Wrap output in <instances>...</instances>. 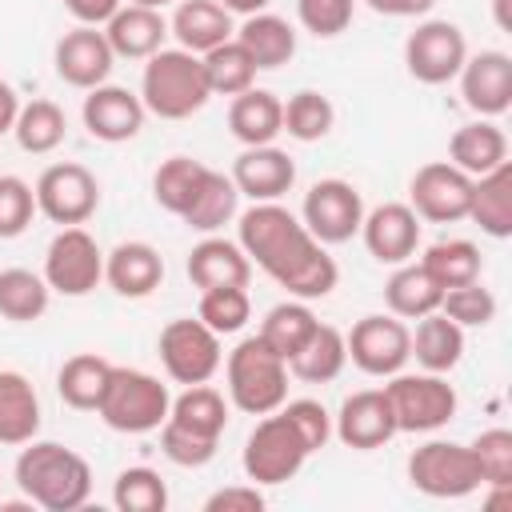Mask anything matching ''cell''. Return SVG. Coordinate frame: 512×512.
I'll return each instance as SVG.
<instances>
[{
  "label": "cell",
  "mask_w": 512,
  "mask_h": 512,
  "mask_svg": "<svg viewBox=\"0 0 512 512\" xmlns=\"http://www.w3.org/2000/svg\"><path fill=\"white\" fill-rule=\"evenodd\" d=\"M472 452H476L484 488H492V484H512V432H508V428H488V432H480V436L472 440Z\"/></svg>",
  "instance_id": "obj_48"
},
{
  "label": "cell",
  "mask_w": 512,
  "mask_h": 512,
  "mask_svg": "<svg viewBox=\"0 0 512 512\" xmlns=\"http://www.w3.org/2000/svg\"><path fill=\"white\" fill-rule=\"evenodd\" d=\"M16 488L44 512H76L92 496V468L80 452L56 440H28L16 456Z\"/></svg>",
  "instance_id": "obj_2"
},
{
  "label": "cell",
  "mask_w": 512,
  "mask_h": 512,
  "mask_svg": "<svg viewBox=\"0 0 512 512\" xmlns=\"http://www.w3.org/2000/svg\"><path fill=\"white\" fill-rule=\"evenodd\" d=\"M348 344V360L364 372V376H396L408 360H412V332L400 316H360L352 324V332L344 336Z\"/></svg>",
  "instance_id": "obj_13"
},
{
  "label": "cell",
  "mask_w": 512,
  "mask_h": 512,
  "mask_svg": "<svg viewBox=\"0 0 512 512\" xmlns=\"http://www.w3.org/2000/svg\"><path fill=\"white\" fill-rule=\"evenodd\" d=\"M316 312L308 308V300H296V296H288V300H280V304H272L268 312H264V320H260V340L288 364L296 352H300V344L316 332Z\"/></svg>",
  "instance_id": "obj_35"
},
{
  "label": "cell",
  "mask_w": 512,
  "mask_h": 512,
  "mask_svg": "<svg viewBox=\"0 0 512 512\" xmlns=\"http://www.w3.org/2000/svg\"><path fill=\"white\" fill-rule=\"evenodd\" d=\"M432 280L440 288H456V284H468V280H480V248L472 240H460V236H448V240H436L424 248V260H420Z\"/></svg>",
  "instance_id": "obj_42"
},
{
  "label": "cell",
  "mask_w": 512,
  "mask_h": 512,
  "mask_svg": "<svg viewBox=\"0 0 512 512\" xmlns=\"http://www.w3.org/2000/svg\"><path fill=\"white\" fill-rule=\"evenodd\" d=\"M412 356L424 372H452L464 356V328L456 320H448L440 308L420 316L416 320V332H412Z\"/></svg>",
  "instance_id": "obj_32"
},
{
  "label": "cell",
  "mask_w": 512,
  "mask_h": 512,
  "mask_svg": "<svg viewBox=\"0 0 512 512\" xmlns=\"http://www.w3.org/2000/svg\"><path fill=\"white\" fill-rule=\"evenodd\" d=\"M360 220H364V200H360L356 184H348L340 176H328V180H316L304 192L300 224L320 244H344V240H352L360 232Z\"/></svg>",
  "instance_id": "obj_14"
},
{
  "label": "cell",
  "mask_w": 512,
  "mask_h": 512,
  "mask_svg": "<svg viewBox=\"0 0 512 512\" xmlns=\"http://www.w3.org/2000/svg\"><path fill=\"white\" fill-rule=\"evenodd\" d=\"M408 484L432 500H460V496H472L476 488H484V476H480L472 444L428 440V444L412 448V456H408Z\"/></svg>",
  "instance_id": "obj_6"
},
{
  "label": "cell",
  "mask_w": 512,
  "mask_h": 512,
  "mask_svg": "<svg viewBox=\"0 0 512 512\" xmlns=\"http://www.w3.org/2000/svg\"><path fill=\"white\" fill-rule=\"evenodd\" d=\"M204 176H208V164H200V160H192V156H168V160L152 172V200H156L164 212L184 216V212L192 208V200H196Z\"/></svg>",
  "instance_id": "obj_38"
},
{
  "label": "cell",
  "mask_w": 512,
  "mask_h": 512,
  "mask_svg": "<svg viewBox=\"0 0 512 512\" xmlns=\"http://www.w3.org/2000/svg\"><path fill=\"white\" fill-rule=\"evenodd\" d=\"M236 244L264 276H272L296 300H324L340 280V268L328 248L300 224V216H292L276 200H260L240 212Z\"/></svg>",
  "instance_id": "obj_1"
},
{
  "label": "cell",
  "mask_w": 512,
  "mask_h": 512,
  "mask_svg": "<svg viewBox=\"0 0 512 512\" xmlns=\"http://www.w3.org/2000/svg\"><path fill=\"white\" fill-rule=\"evenodd\" d=\"M52 64H56V76L68 84V88H96V84H108L112 68H116V52L104 36V28L96 24H76L72 32H64L52 48Z\"/></svg>",
  "instance_id": "obj_16"
},
{
  "label": "cell",
  "mask_w": 512,
  "mask_h": 512,
  "mask_svg": "<svg viewBox=\"0 0 512 512\" xmlns=\"http://www.w3.org/2000/svg\"><path fill=\"white\" fill-rule=\"evenodd\" d=\"M216 4H224L232 16H252V12H264L272 0H216Z\"/></svg>",
  "instance_id": "obj_56"
},
{
  "label": "cell",
  "mask_w": 512,
  "mask_h": 512,
  "mask_svg": "<svg viewBox=\"0 0 512 512\" xmlns=\"http://www.w3.org/2000/svg\"><path fill=\"white\" fill-rule=\"evenodd\" d=\"M460 96L480 120H496L512 108V56L508 52H476L460 68Z\"/></svg>",
  "instance_id": "obj_19"
},
{
  "label": "cell",
  "mask_w": 512,
  "mask_h": 512,
  "mask_svg": "<svg viewBox=\"0 0 512 512\" xmlns=\"http://www.w3.org/2000/svg\"><path fill=\"white\" fill-rule=\"evenodd\" d=\"M156 352H160V364L168 372V380L176 384H208L220 364H224V352H220V336L196 316H180V320H168L160 328V340H156Z\"/></svg>",
  "instance_id": "obj_9"
},
{
  "label": "cell",
  "mask_w": 512,
  "mask_h": 512,
  "mask_svg": "<svg viewBox=\"0 0 512 512\" xmlns=\"http://www.w3.org/2000/svg\"><path fill=\"white\" fill-rule=\"evenodd\" d=\"M128 4H144V8H164V4H172V0H128Z\"/></svg>",
  "instance_id": "obj_58"
},
{
  "label": "cell",
  "mask_w": 512,
  "mask_h": 512,
  "mask_svg": "<svg viewBox=\"0 0 512 512\" xmlns=\"http://www.w3.org/2000/svg\"><path fill=\"white\" fill-rule=\"evenodd\" d=\"M32 192H36V212H44L60 228L88 224L100 208V180L76 160L48 164Z\"/></svg>",
  "instance_id": "obj_10"
},
{
  "label": "cell",
  "mask_w": 512,
  "mask_h": 512,
  "mask_svg": "<svg viewBox=\"0 0 512 512\" xmlns=\"http://www.w3.org/2000/svg\"><path fill=\"white\" fill-rule=\"evenodd\" d=\"M492 4H496V24L508 32V0H492Z\"/></svg>",
  "instance_id": "obj_57"
},
{
  "label": "cell",
  "mask_w": 512,
  "mask_h": 512,
  "mask_svg": "<svg viewBox=\"0 0 512 512\" xmlns=\"http://www.w3.org/2000/svg\"><path fill=\"white\" fill-rule=\"evenodd\" d=\"M236 40L252 56L256 72H272V68H280V64H288L296 56V28L276 12L244 16V24L236 28Z\"/></svg>",
  "instance_id": "obj_29"
},
{
  "label": "cell",
  "mask_w": 512,
  "mask_h": 512,
  "mask_svg": "<svg viewBox=\"0 0 512 512\" xmlns=\"http://www.w3.org/2000/svg\"><path fill=\"white\" fill-rule=\"evenodd\" d=\"M216 448L220 444H208V440H196V436H188V432H180L176 424H160V452L172 460V464H180V468H204L212 456H216Z\"/></svg>",
  "instance_id": "obj_51"
},
{
  "label": "cell",
  "mask_w": 512,
  "mask_h": 512,
  "mask_svg": "<svg viewBox=\"0 0 512 512\" xmlns=\"http://www.w3.org/2000/svg\"><path fill=\"white\" fill-rule=\"evenodd\" d=\"M16 112H20V96H16V88H12L8 80H0V136L12 132Z\"/></svg>",
  "instance_id": "obj_55"
},
{
  "label": "cell",
  "mask_w": 512,
  "mask_h": 512,
  "mask_svg": "<svg viewBox=\"0 0 512 512\" xmlns=\"http://www.w3.org/2000/svg\"><path fill=\"white\" fill-rule=\"evenodd\" d=\"M228 128L244 148L256 144H272L284 132V100L268 88H248L240 96H232L228 104Z\"/></svg>",
  "instance_id": "obj_26"
},
{
  "label": "cell",
  "mask_w": 512,
  "mask_h": 512,
  "mask_svg": "<svg viewBox=\"0 0 512 512\" xmlns=\"http://www.w3.org/2000/svg\"><path fill=\"white\" fill-rule=\"evenodd\" d=\"M352 12H356V0H296V16H300L304 32H312L320 40L340 36L352 24Z\"/></svg>",
  "instance_id": "obj_49"
},
{
  "label": "cell",
  "mask_w": 512,
  "mask_h": 512,
  "mask_svg": "<svg viewBox=\"0 0 512 512\" xmlns=\"http://www.w3.org/2000/svg\"><path fill=\"white\" fill-rule=\"evenodd\" d=\"M360 236H364V248H368L372 260H380V264H404V260L416 256L420 216L408 204L388 200V204H376L372 212H364Z\"/></svg>",
  "instance_id": "obj_20"
},
{
  "label": "cell",
  "mask_w": 512,
  "mask_h": 512,
  "mask_svg": "<svg viewBox=\"0 0 512 512\" xmlns=\"http://www.w3.org/2000/svg\"><path fill=\"white\" fill-rule=\"evenodd\" d=\"M40 432V396L16 368H0V444L20 448Z\"/></svg>",
  "instance_id": "obj_27"
},
{
  "label": "cell",
  "mask_w": 512,
  "mask_h": 512,
  "mask_svg": "<svg viewBox=\"0 0 512 512\" xmlns=\"http://www.w3.org/2000/svg\"><path fill=\"white\" fill-rule=\"evenodd\" d=\"M104 36L112 44L116 56L124 60H148L152 52L164 48L168 40V20L160 8H144V4H120L108 24H104Z\"/></svg>",
  "instance_id": "obj_24"
},
{
  "label": "cell",
  "mask_w": 512,
  "mask_h": 512,
  "mask_svg": "<svg viewBox=\"0 0 512 512\" xmlns=\"http://www.w3.org/2000/svg\"><path fill=\"white\" fill-rule=\"evenodd\" d=\"M280 412L288 416V424L300 432V440H304L312 452H320V448L332 440V416H328V408H324L320 400H308V396L284 400Z\"/></svg>",
  "instance_id": "obj_50"
},
{
  "label": "cell",
  "mask_w": 512,
  "mask_h": 512,
  "mask_svg": "<svg viewBox=\"0 0 512 512\" xmlns=\"http://www.w3.org/2000/svg\"><path fill=\"white\" fill-rule=\"evenodd\" d=\"M264 508V492L260 484H228V488H216L208 500H204V512H260Z\"/></svg>",
  "instance_id": "obj_52"
},
{
  "label": "cell",
  "mask_w": 512,
  "mask_h": 512,
  "mask_svg": "<svg viewBox=\"0 0 512 512\" xmlns=\"http://www.w3.org/2000/svg\"><path fill=\"white\" fill-rule=\"evenodd\" d=\"M332 124H336V108H332V100L324 92L300 88V92L288 96V104H284V132L292 140H300V144L324 140L332 132Z\"/></svg>",
  "instance_id": "obj_43"
},
{
  "label": "cell",
  "mask_w": 512,
  "mask_h": 512,
  "mask_svg": "<svg viewBox=\"0 0 512 512\" xmlns=\"http://www.w3.org/2000/svg\"><path fill=\"white\" fill-rule=\"evenodd\" d=\"M332 436H336L344 448H356V452L384 448V444L396 436V416H392V404H388L384 388L352 392V396L340 404V412L332 416Z\"/></svg>",
  "instance_id": "obj_18"
},
{
  "label": "cell",
  "mask_w": 512,
  "mask_h": 512,
  "mask_svg": "<svg viewBox=\"0 0 512 512\" xmlns=\"http://www.w3.org/2000/svg\"><path fill=\"white\" fill-rule=\"evenodd\" d=\"M112 504L120 512H164L168 508V484L160 480L156 468H124L112 484Z\"/></svg>",
  "instance_id": "obj_44"
},
{
  "label": "cell",
  "mask_w": 512,
  "mask_h": 512,
  "mask_svg": "<svg viewBox=\"0 0 512 512\" xmlns=\"http://www.w3.org/2000/svg\"><path fill=\"white\" fill-rule=\"evenodd\" d=\"M228 400L248 416H268L288 400V364L260 340L244 336L228 352Z\"/></svg>",
  "instance_id": "obj_5"
},
{
  "label": "cell",
  "mask_w": 512,
  "mask_h": 512,
  "mask_svg": "<svg viewBox=\"0 0 512 512\" xmlns=\"http://www.w3.org/2000/svg\"><path fill=\"white\" fill-rule=\"evenodd\" d=\"M64 132H68V120H64V108L56 100H28L20 104L16 112V124H12V136L24 152L32 156H48L64 144Z\"/></svg>",
  "instance_id": "obj_37"
},
{
  "label": "cell",
  "mask_w": 512,
  "mask_h": 512,
  "mask_svg": "<svg viewBox=\"0 0 512 512\" xmlns=\"http://www.w3.org/2000/svg\"><path fill=\"white\" fill-rule=\"evenodd\" d=\"M344 364H348L344 332L332 328V324H316V332L288 360V376H296L304 384H328V380H336L344 372Z\"/></svg>",
  "instance_id": "obj_34"
},
{
  "label": "cell",
  "mask_w": 512,
  "mask_h": 512,
  "mask_svg": "<svg viewBox=\"0 0 512 512\" xmlns=\"http://www.w3.org/2000/svg\"><path fill=\"white\" fill-rule=\"evenodd\" d=\"M232 12L216 0H180L172 20H168V36H176V48L184 52H212L216 44L232 40Z\"/></svg>",
  "instance_id": "obj_25"
},
{
  "label": "cell",
  "mask_w": 512,
  "mask_h": 512,
  "mask_svg": "<svg viewBox=\"0 0 512 512\" xmlns=\"http://www.w3.org/2000/svg\"><path fill=\"white\" fill-rule=\"evenodd\" d=\"M144 100L120 84H96L88 88L84 96V108H80V120L88 128L92 140H104V144H124V140H136L140 128H144Z\"/></svg>",
  "instance_id": "obj_17"
},
{
  "label": "cell",
  "mask_w": 512,
  "mask_h": 512,
  "mask_svg": "<svg viewBox=\"0 0 512 512\" xmlns=\"http://www.w3.org/2000/svg\"><path fill=\"white\" fill-rule=\"evenodd\" d=\"M60 4L76 16V24H96V28H104L108 16H112L124 0H60Z\"/></svg>",
  "instance_id": "obj_53"
},
{
  "label": "cell",
  "mask_w": 512,
  "mask_h": 512,
  "mask_svg": "<svg viewBox=\"0 0 512 512\" xmlns=\"http://www.w3.org/2000/svg\"><path fill=\"white\" fill-rule=\"evenodd\" d=\"M464 220L480 224V232H488L492 240H508L512 236V164L508 160L472 180V196H468V216Z\"/></svg>",
  "instance_id": "obj_28"
},
{
  "label": "cell",
  "mask_w": 512,
  "mask_h": 512,
  "mask_svg": "<svg viewBox=\"0 0 512 512\" xmlns=\"http://www.w3.org/2000/svg\"><path fill=\"white\" fill-rule=\"evenodd\" d=\"M188 280L208 292V288H248V276H252V260L244 256V248L236 240H224V236H204L192 252H188V264H184Z\"/></svg>",
  "instance_id": "obj_23"
},
{
  "label": "cell",
  "mask_w": 512,
  "mask_h": 512,
  "mask_svg": "<svg viewBox=\"0 0 512 512\" xmlns=\"http://www.w3.org/2000/svg\"><path fill=\"white\" fill-rule=\"evenodd\" d=\"M440 312H444L448 320H456L460 328H484V324L496 320V296H492L480 280H468V284L444 288Z\"/></svg>",
  "instance_id": "obj_46"
},
{
  "label": "cell",
  "mask_w": 512,
  "mask_h": 512,
  "mask_svg": "<svg viewBox=\"0 0 512 512\" xmlns=\"http://www.w3.org/2000/svg\"><path fill=\"white\" fill-rule=\"evenodd\" d=\"M52 288L32 268H4L0 272V316L12 324H32L48 312Z\"/></svg>",
  "instance_id": "obj_39"
},
{
  "label": "cell",
  "mask_w": 512,
  "mask_h": 512,
  "mask_svg": "<svg viewBox=\"0 0 512 512\" xmlns=\"http://www.w3.org/2000/svg\"><path fill=\"white\" fill-rule=\"evenodd\" d=\"M232 184L240 196H248L252 204L260 200H280L292 184H296V164L284 148L276 144H256V148H244L236 160H232Z\"/></svg>",
  "instance_id": "obj_21"
},
{
  "label": "cell",
  "mask_w": 512,
  "mask_h": 512,
  "mask_svg": "<svg viewBox=\"0 0 512 512\" xmlns=\"http://www.w3.org/2000/svg\"><path fill=\"white\" fill-rule=\"evenodd\" d=\"M236 208H240V192H236L232 176L208 168V176H204V184H200L192 208H188L180 220H184L192 232H204V236H208V232L224 228V224L236 216Z\"/></svg>",
  "instance_id": "obj_40"
},
{
  "label": "cell",
  "mask_w": 512,
  "mask_h": 512,
  "mask_svg": "<svg viewBox=\"0 0 512 512\" xmlns=\"http://www.w3.org/2000/svg\"><path fill=\"white\" fill-rule=\"evenodd\" d=\"M308 456H312V448L300 440V432H296V428L288 424V416L276 408V412H268V416L248 432L240 464H244V476H248L252 484L272 488V484H288V480L304 468Z\"/></svg>",
  "instance_id": "obj_8"
},
{
  "label": "cell",
  "mask_w": 512,
  "mask_h": 512,
  "mask_svg": "<svg viewBox=\"0 0 512 512\" xmlns=\"http://www.w3.org/2000/svg\"><path fill=\"white\" fill-rule=\"evenodd\" d=\"M140 100L160 120H188L192 112H200L212 100L204 60L184 48L152 52L144 64V76H140Z\"/></svg>",
  "instance_id": "obj_3"
},
{
  "label": "cell",
  "mask_w": 512,
  "mask_h": 512,
  "mask_svg": "<svg viewBox=\"0 0 512 512\" xmlns=\"http://www.w3.org/2000/svg\"><path fill=\"white\" fill-rule=\"evenodd\" d=\"M384 396L392 404L396 432H436L460 408L456 388L440 372H404L400 368L396 376H388Z\"/></svg>",
  "instance_id": "obj_7"
},
{
  "label": "cell",
  "mask_w": 512,
  "mask_h": 512,
  "mask_svg": "<svg viewBox=\"0 0 512 512\" xmlns=\"http://www.w3.org/2000/svg\"><path fill=\"white\" fill-rule=\"evenodd\" d=\"M504 160H508V136L492 120H472V124L456 128L448 140V164H456L472 180L500 168Z\"/></svg>",
  "instance_id": "obj_30"
},
{
  "label": "cell",
  "mask_w": 512,
  "mask_h": 512,
  "mask_svg": "<svg viewBox=\"0 0 512 512\" xmlns=\"http://www.w3.org/2000/svg\"><path fill=\"white\" fill-rule=\"evenodd\" d=\"M440 296H444V288L432 280V272L424 264H412V260L396 264V272L384 284V304L400 320H420V316L436 312Z\"/></svg>",
  "instance_id": "obj_33"
},
{
  "label": "cell",
  "mask_w": 512,
  "mask_h": 512,
  "mask_svg": "<svg viewBox=\"0 0 512 512\" xmlns=\"http://www.w3.org/2000/svg\"><path fill=\"white\" fill-rule=\"evenodd\" d=\"M200 60H204V76H208V92L212 96H240V92H248L256 84V64H252V56L244 52V44L236 36L216 44Z\"/></svg>",
  "instance_id": "obj_41"
},
{
  "label": "cell",
  "mask_w": 512,
  "mask_h": 512,
  "mask_svg": "<svg viewBox=\"0 0 512 512\" xmlns=\"http://www.w3.org/2000/svg\"><path fill=\"white\" fill-rule=\"evenodd\" d=\"M464 60H468V44L452 20H420L404 40V68L412 80L428 88L456 80Z\"/></svg>",
  "instance_id": "obj_12"
},
{
  "label": "cell",
  "mask_w": 512,
  "mask_h": 512,
  "mask_svg": "<svg viewBox=\"0 0 512 512\" xmlns=\"http://www.w3.org/2000/svg\"><path fill=\"white\" fill-rule=\"evenodd\" d=\"M468 196H472V176L460 172L448 160H432L416 168L408 184V208L428 220V224H456L468 216Z\"/></svg>",
  "instance_id": "obj_15"
},
{
  "label": "cell",
  "mask_w": 512,
  "mask_h": 512,
  "mask_svg": "<svg viewBox=\"0 0 512 512\" xmlns=\"http://www.w3.org/2000/svg\"><path fill=\"white\" fill-rule=\"evenodd\" d=\"M104 280L124 300H144L164 284V256L148 240H124L104 252Z\"/></svg>",
  "instance_id": "obj_22"
},
{
  "label": "cell",
  "mask_w": 512,
  "mask_h": 512,
  "mask_svg": "<svg viewBox=\"0 0 512 512\" xmlns=\"http://www.w3.org/2000/svg\"><path fill=\"white\" fill-rule=\"evenodd\" d=\"M36 216V192L20 176H0V240H16L28 232Z\"/></svg>",
  "instance_id": "obj_47"
},
{
  "label": "cell",
  "mask_w": 512,
  "mask_h": 512,
  "mask_svg": "<svg viewBox=\"0 0 512 512\" xmlns=\"http://www.w3.org/2000/svg\"><path fill=\"white\" fill-rule=\"evenodd\" d=\"M196 316H200L216 336H232V332H240V328L248 324L252 300H248L244 288H208V292H200Z\"/></svg>",
  "instance_id": "obj_45"
},
{
  "label": "cell",
  "mask_w": 512,
  "mask_h": 512,
  "mask_svg": "<svg viewBox=\"0 0 512 512\" xmlns=\"http://www.w3.org/2000/svg\"><path fill=\"white\" fill-rule=\"evenodd\" d=\"M168 408H172L168 384H160L152 372L112 364V376H108V388H104V396H100L96 416H100L112 432L144 436V432H156V428L168 420Z\"/></svg>",
  "instance_id": "obj_4"
},
{
  "label": "cell",
  "mask_w": 512,
  "mask_h": 512,
  "mask_svg": "<svg viewBox=\"0 0 512 512\" xmlns=\"http://www.w3.org/2000/svg\"><path fill=\"white\" fill-rule=\"evenodd\" d=\"M168 424H176L180 432L196 436V440H208V444H220L224 428H228V404L224 396L212 388V384H188L172 408H168Z\"/></svg>",
  "instance_id": "obj_31"
},
{
  "label": "cell",
  "mask_w": 512,
  "mask_h": 512,
  "mask_svg": "<svg viewBox=\"0 0 512 512\" xmlns=\"http://www.w3.org/2000/svg\"><path fill=\"white\" fill-rule=\"evenodd\" d=\"M376 16H396V20H412V16H428L436 8V0H364Z\"/></svg>",
  "instance_id": "obj_54"
},
{
  "label": "cell",
  "mask_w": 512,
  "mask_h": 512,
  "mask_svg": "<svg viewBox=\"0 0 512 512\" xmlns=\"http://www.w3.org/2000/svg\"><path fill=\"white\" fill-rule=\"evenodd\" d=\"M52 292L60 296H88L100 280H104V252L92 240V232L84 224L60 228L44 252V272Z\"/></svg>",
  "instance_id": "obj_11"
},
{
  "label": "cell",
  "mask_w": 512,
  "mask_h": 512,
  "mask_svg": "<svg viewBox=\"0 0 512 512\" xmlns=\"http://www.w3.org/2000/svg\"><path fill=\"white\" fill-rule=\"evenodd\" d=\"M108 376H112V364L96 352H80V356H68L56 372V392L68 408L76 412H96L100 408V396L108 388Z\"/></svg>",
  "instance_id": "obj_36"
}]
</instances>
